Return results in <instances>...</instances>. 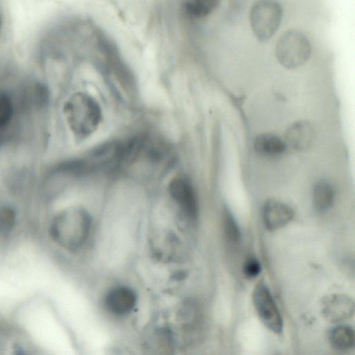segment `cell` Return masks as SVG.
Returning a JSON list of instances; mask_svg holds the SVG:
<instances>
[{
  "label": "cell",
  "instance_id": "1",
  "mask_svg": "<svg viewBox=\"0 0 355 355\" xmlns=\"http://www.w3.org/2000/svg\"><path fill=\"white\" fill-rule=\"evenodd\" d=\"M90 217L83 209L72 207L58 214L52 220L49 233L55 243L69 250L79 248L90 229Z\"/></svg>",
  "mask_w": 355,
  "mask_h": 355
},
{
  "label": "cell",
  "instance_id": "8",
  "mask_svg": "<svg viewBox=\"0 0 355 355\" xmlns=\"http://www.w3.org/2000/svg\"><path fill=\"white\" fill-rule=\"evenodd\" d=\"M263 221L265 227L270 232L279 230L290 221L295 216L293 208L287 203L274 198L265 201L263 206Z\"/></svg>",
  "mask_w": 355,
  "mask_h": 355
},
{
  "label": "cell",
  "instance_id": "16",
  "mask_svg": "<svg viewBox=\"0 0 355 355\" xmlns=\"http://www.w3.org/2000/svg\"><path fill=\"white\" fill-rule=\"evenodd\" d=\"M17 223V214L14 209L8 205L0 206V236L12 232Z\"/></svg>",
  "mask_w": 355,
  "mask_h": 355
},
{
  "label": "cell",
  "instance_id": "18",
  "mask_svg": "<svg viewBox=\"0 0 355 355\" xmlns=\"http://www.w3.org/2000/svg\"><path fill=\"white\" fill-rule=\"evenodd\" d=\"M261 270V264L259 260L250 257L245 261L243 267L244 276L248 279H254L259 275Z\"/></svg>",
  "mask_w": 355,
  "mask_h": 355
},
{
  "label": "cell",
  "instance_id": "17",
  "mask_svg": "<svg viewBox=\"0 0 355 355\" xmlns=\"http://www.w3.org/2000/svg\"><path fill=\"white\" fill-rule=\"evenodd\" d=\"M12 104L10 97L0 92V128L7 125L12 116Z\"/></svg>",
  "mask_w": 355,
  "mask_h": 355
},
{
  "label": "cell",
  "instance_id": "2",
  "mask_svg": "<svg viewBox=\"0 0 355 355\" xmlns=\"http://www.w3.org/2000/svg\"><path fill=\"white\" fill-rule=\"evenodd\" d=\"M63 110L70 130L80 137L89 136L95 132L102 119L98 102L83 92L71 95L64 103Z\"/></svg>",
  "mask_w": 355,
  "mask_h": 355
},
{
  "label": "cell",
  "instance_id": "10",
  "mask_svg": "<svg viewBox=\"0 0 355 355\" xmlns=\"http://www.w3.org/2000/svg\"><path fill=\"white\" fill-rule=\"evenodd\" d=\"M137 295L134 291L126 286H117L110 290L105 296V304L113 314L124 315L135 307Z\"/></svg>",
  "mask_w": 355,
  "mask_h": 355
},
{
  "label": "cell",
  "instance_id": "13",
  "mask_svg": "<svg viewBox=\"0 0 355 355\" xmlns=\"http://www.w3.org/2000/svg\"><path fill=\"white\" fill-rule=\"evenodd\" d=\"M329 341L337 351L345 352L354 348V331L352 327L340 324L334 327L329 334Z\"/></svg>",
  "mask_w": 355,
  "mask_h": 355
},
{
  "label": "cell",
  "instance_id": "7",
  "mask_svg": "<svg viewBox=\"0 0 355 355\" xmlns=\"http://www.w3.org/2000/svg\"><path fill=\"white\" fill-rule=\"evenodd\" d=\"M353 298L344 293H331L320 302L321 315L330 322H340L352 318L354 313Z\"/></svg>",
  "mask_w": 355,
  "mask_h": 355
},
{
  "label": "cell",
  "instance_id": "14",
  "mask_svg": "<svg viewBox=\"0 0 355 355\" xmlns=\"http://www.w3.org/2000/svg\"><path fill=\"white\" fill-rule=\"evenodd\" d=\"M221 0H187L185 11L193 18L201 19L209 15L220 3Z\"/></svg>",
  "mask_w": 355,
  "mask_h": 355
},
{
  "label": "cell",
  "instance_id": "4",
  "mask_svg": "<svg viewBox=\"0 0 355 355\" xmlns=\"http://www.w3.org/2000/svg\"><path fill=\"white\" fill-rule=\"evenodd\" d=\"M283 8L277 0H256L250 10V24L254 37L260 42L270 40L278 31Z\"/></svg>",
  "mask_w": 355,
  "mask_h": 355
},
{
  "label": "cell",
  "instance_id": "9",
  "mask_svg": "<svg viewBox=\"0 0 355 355\" xmlns=\"http://www.w3.org/2000/svg\"><path fill=\"white\" fill-rule=\"evenodd\" d=\"M315 129L311 122L300 120L286 130L284 141L293 150L304 152L309 149L315 140Z\"/></svg>",
  "mask_w": 355,
  "mask_h": 355
},
{
  "label": "cell",
  "instance_id": "6",
  "mask_svg": "<svg viewBox=\"0 0 355 355\" xmlns=\"http://www.w3.org/2000/svg\"><path fill=\"white\" fill-rule=\"evenodd\" d=\"M168 192L182 214L191 220H196L198 201L191 181L185 176H176L168 184Z\"/></svg>",
  "mask_w": 355,
  "mask_h": 355
},
{
  "label": "cell",
  "instance_id": "3",
  "mask_svg": "<svg viewBox=\"0 0 355 355\" xmlns=\"http://www.w3.org/2000/svg\"><path fill=\"white\" fill-rule=\"evenodd\" d=\"M311 51L309 37L297 29H290L282 33L275 48L278 62L287 69H295L304 64L310 58Z\"/></svg>",
  "mask_w": 355,
  "mask_h": 355
},
{
  "label": "cell",
  "instance_id": "5",
  "mask_svg": "<svg viewBox=\"0 0 355 355\" xmlns=\"http://www.w3.org/2000/svg\"><path fill=\"white\" fill-rule=\"evenodd\" d=\"M252 302L257 313L264 326L270 331L279 334L283 329V320L272 295L262 281L254 288Z\"/></svg>",
  "mask_w": 355,
  "mask_h": 355
},
{
  "label": "cell",
  "instance_id": "19",
  "mask_svg": "<svg viewBox=\"0 0 355 355\" xmlns=\"http://www.w3.org/2000/svg\"><path fill=\"white\" fill-rule=\"evenodd\" d=\"M1 15H0V30H1Z\"/></svg>",
  "mask_w": 355,
  "mask_h": 355
},
{
  "label": "cell",
  "instance_id": "12",
  "mask_svg": "<svg viewBox=\"0 0 355 355\" xmlns=\"http://www.w3.org/2000/svg\"><path fill=\"white\" fill-rule=\"evenodd\" d=\"M335 198L333 185L325 180L317 181L313 189L312 202L315 211L324 213L332 205Z\"/></svg>",
  "mask_w": 355,
  "mask_h": 355
},
{
  "label": "cell",
  "instance_id": "11",
  "mask_svg": "<svg viewBox=\"0 0 355 355\" xmlns=\"http://www.w3.org/2000/svg\"><path fill=\"white\" fill-rule=\"evenodd\" d=\"M254 150L265 156H277L284 153L287 145L284 139L272 133H261L254 138Z\"/></svg>",
  "mask_w": 355,
  "mask_h": 355
},
{
  "label": "cell",
  "instance_id": "15",
  "mask_svg": "<svg viewBox=\"0 0 355 355\" xmlns=\"http://www.w3.org/2000/svg\"><path fill=\"white\" fill-rule=\"evenodd\" d=\"M223 229L226 241L232 245L237 244L241 239V232L231 211L225 208L223 214Z\"/></svg>",
  "mask_w": 355,
  "mask_h": 355
}]
</instances>
